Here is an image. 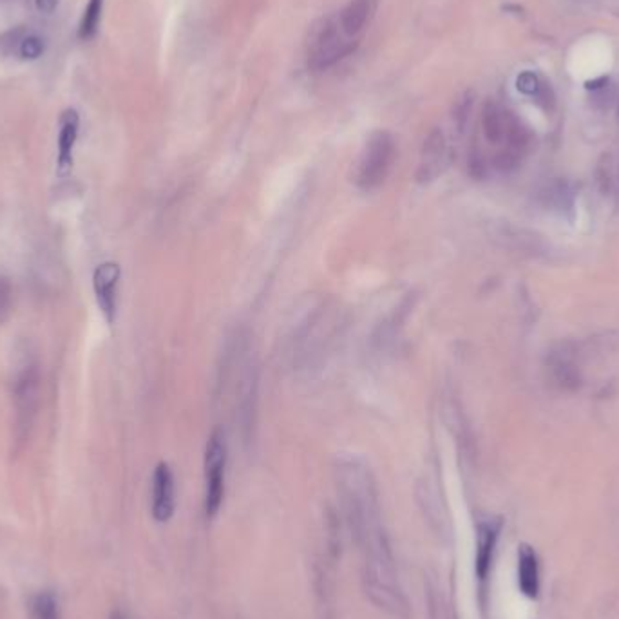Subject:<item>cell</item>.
I'll return each instance as SVG.
<instances>
[{"mask_svg":"<svg viewBox=\"0 0 619 619\" xmlns=\"http://www.w3.org/2000/svg\"><path fill=\"white\" fill-rule=\"evenodd\" d=\"M395 155L397 145L393 136L388 131H375L368 138L355 167L357 187L362 190H373L380 187L393 167Z\"/></svg>","mask_w":619,"mask_h":619,"instance_id":"cell-2","label":"cell"},{"mask_svg":"<svg viewBox=\"0 0 619 619\" xmlns=\"http://www.w3.org/2000/svg\"><path fill=\"white\" fill-rule=\"evenodd\" d=\"M20 37H22V29L7 31V33L0 35V51L9 53L11 49H15V44H16V42H22Z\"/></svg>","mask_w":619,"mask_h":619,"instance_id":"cell-21","label":"cell"},{"mask_svg":"<svg viewBox=\"0 0 619 619\" xmlns=\"http://www.w3.org/2000/svg\"><path fill=\"white\" fill-rule=\"evenodd\" d=\"M13 304V288L11 281L0 273V325L9 319Z\"/></svg>","mask_w":619,"mask_h":619,"instance_id":"cell-19","label":"cell"},{"mask_svg":"<svg viewBox=\"0 0 619 619\" xmlns=\"http://www.w3.org/2000/svg\"><path fill=\"white\" fill-rule=\"evenodd\" d=\"M518 587L524 596L534 600L539 592V561L529 545L518 549Z\"/></svg>","mask_w":619,"mask_h":619,"instance_id":"cell-14","label":"cell"},{"mask_svg":"<svg viewBox=\"0 0 619 619\" xmlns=\"http://www.w3.org/2000/svg\"><path fill=\"white\" fill-rule=\"evenodd\" d=\"M379 7V0H350L343 11L337 15L341 29L350 37L357 38L371 22Z\"/></svg>","mask_w":619,"mask_h":619,"instance_id":"cell-9","label":"cell"},{"mask_svg":"<svg viewBox=\"0 0 619 619\" xmlns=\"http://www.w3.org/2000/svg\"><path fill=\"white\" fill-rule=\"evenodd\" d=\"M122 270L116 263H103L94 270L92 286L100 312L103 314L109 325L116 319V293Z\"/></svg>","mask_w":619,"mask_h":619,"instance_id":"cell-7","label":"cell"},{"mask_svg":"<svg viewBox=\"0 0 619 619\" xmlns=\"http://www.w3.org/2000/svg\"><path fill=\"white\" fill-rule=\"evenodd\" d=\"M358 40L350 38L339 26L337 16L325 18L312 33L308 44V64L314 71H326L350 57Z\"/></svg>","mask_w":619,"mask_h":619,"instance_id":"cell-1","label":"cell"},{"mask_svg":"<svg viewBox=\"0 0 619 619\" xmlns=\"http://www.w3.org/2000/svg\"><path fill=\"white\" fill-rule=\"evenodd\" d=\"M35 4L40 13H53L59 5V0H35Z\"/></svg>","mask_w":619,"mask_h":619,"instance_id":"cell-23","label":"cell"},{"mask_svg":"<svg viewBox=\"0 0 619 619\" xmlns=\"http://www.w3.org/2000/svg\"><path fill=\"white\" fill-rule=\"evenodd\" d=\"M500 238L504 240V243L509 249H513V251H517L520 254H528L531 258H539V256H547L549 254V247L543 241V238L538 236L536 232H531V230L506 225L500 230Z\"/></svg>","mask_w":619,"mask_h":619,"instance_id":"cell-13","label":"cell"},{"mask_svg":"<svg viewBox=\"0 0 619 619\" xmlns=\"http://www.w3.org/2000/svg\"><path fill=\"white\" fill-rule=\"evenodd\" d=\"M31 619H60V605L51 591H42L31 603Z\"/></svg>","mask_w":619,"mask_h":619,"instance_id":"cell-16","label":"cell"},{"mask_svg":"<svg viewBox=\"0 0 619 619\" xmlns=\"http://www.w3.org/2000/svg\"><path fill=\"white\" fill-rule=\"evenodd\" d=\"M227 443L221 430H216L205 449V515L214 518L225 498Z\"/></svg>","mask_w":619,"mask_h":619,"instance_id":"cell-3","label":"cell"},{"mask_svg":"<svg viewBox=\"0 0 619 619\" xmlns=\"http://www.w3.org/2000/svg\"><path fill=\"white\" fill-rule=\"evenodd\" d=\"M20 57L24 60H37L44 53V40L37 35H29L20 42Z\"/></svg>","mask_w":619,"mask_h":619,"instance_id":"cell-18","label":"cell"},{"mask_svg":"<svg viewBox=\"0 0 619 619\" xmlns=\"http://www.w3.org/2000/svg\"><path fill=\"white\" fill-rule=\"evenodd\" d=\"M109 619H125V616H123V613H120V611H114Z\"/></svg>","mask_w":619,"mask_h":619,"instance_id":"cell-24","label":"cell"},{"mask_svg":"<svg viewBox=\"0 0 619 619\" xmlns=\"http://www.w3.org/2000/svg\"><path fill=\"white\" fill-rule=\"evenodd\" d=\"M547 371H549L550 382L565 393H576L583 386V375H582L578 362L565 350L549 354Z\"/></svg>","mask_w":619,"mask_h":619,"instance_id":"cell-8","label":"cell"},{"mask_svg":"<svg viewBox=\"0 0 619 619\" xmlns=\"http://www.w3.org/2000/svg\"><path fill=\"white\" fill-rule=\"evenodd\" d=\"M541 201L550 210H558L561 214L567 212V210H572V207H574L572 187L567 181H563V179H556V181H552L550 185H547L543 188Z\"/></svg>","mask_w":619,"mask_h":619,"instance_id":"cell-15","label":"cell"},{"mask_svg":"<svg viewBox=\"0 0 619 619\" xmlns=\"http://www.w3.org/2000/svg\"><path fill=\"white\" fill-rule=\"evenodd\" d=\"M40 373L37 366H27L15 382V404H16V433L22 437L31 428L37 406H38Z\"/></svg>","mask_w":619,"mask_h":619,"instance_id":"cell-4","label":"cell"},{"mask_svg":"<svg viewBox=\"0 0 619 619\" xmlns=\"http://www.w3.org/2000/svg\"><path fill=\"white\" fill-rule=\"evenodd\" d=\"M513 112L498 105L496 101H486L482 109V131L489 144L502 145L506 144L509 123H511Z\"/></svg>","mask_w":619,"mask_h":619,"instance_id":"cell-10","label":"cell"},{"mask_svg":"<svg viewBox=\"0 0 619 619\" xmlns=\"http://www.w3.org/2000/svg\"><path fill=\"white\" fill-rule=\"evenodd\" d=\"M101 9H103V0H89L88 7L82 15V22H80V29L79 35L80 38H91L94 37L100 18H101Z\"/></svg>","mask_w":619,"mask_h":619,"instance_id":"cell-17","label":"cell"},{"mask_svg":"<svg viewBox=\"0 0 619 619\" xmlns=\"http://www.w3.org/2000/svg\"><path fill=\"white\" fill-rule=\"evenodd\" d=\"M451 162V151L449 144L443 136L441 129H435L430 133L422 145L421 164L417 169V181L419 183H432L437 177L443 176V171L449 167Z\"/></svg>","mask_w":619,"mask_h":619,"instance_id":"cell-5","label":"cell"},{"mask_svg":"<svg viewBox=\"0 0 619 619\" xmlns=\"http://www.w3.org/2000/svg\"><path fill=\"white\" fill-rule=\"evenodd\" d=\"M598 183H600V190L603 194H607L611 190V173H609V167L600 165V169H598Z\"/></svg>","mask_w":619,"mask_h":619,"instance_id":"cell-22","label":"cell"},{"mask_svg":"<svg viewBox=\"0 0 619 619\" xmlns=\"http://www.w3.org/2000/svg\"><path fill=\"white\" fill-rule=\"evenodd\" d=\"M80 118L77 111H66L60 120V134H59V173L64 176L73 167V149L79 138Z\"/></svg>","mask_w":619,"mask_h":619,"instance_id":"cell-11","label":"cell"},{"mask_svg":"<svg viewBox=\"0 0 619 619\" xmlns=\"http://www.w3.org/2000/svg\"><path fill=\"white\" fill-rule=\"evenodd\" d=\"M517 86H518V89H520L524 94H531V96H538L539 91H541L539 80H538L536 75H532V73H522V75L518 77Z\"/></svg>","mask_w":619,"mask_h":619,"instance_id":"cell-20","label":"cell"},{"mask_svg":"<svg viewBox=\"0 0 619 619\" xmlns=\"http://www.w3.org/2000/svg\"><path fill=\"white\" fill-rule=\"evenodd\" d=\"M498 532H500V529H498L496 522H482L478 526L475 571H476V576L480 580L487 578V574L491 571L495 550H496V543H498Z\"/></svg>","mask_w":619,"mask_h":619,"instance_id":"cell-12","label":"cell"},{"mask_svg":"<svg viewBox=\"0 0 619 619\" xmlns=\"http://www.w3.org/2000/svg\"><path fill=\"white\" fill-rule=\"evenodd\" d=\"M153 518L158 524H165L175 517L176 511V487L175 475L169 464L162 462L156 465L153 475V502H151Z\"/></svg>","mask_w":619,"mask_h":619,"instance_id":"cell-6","label":"cell"}]
</instances>
